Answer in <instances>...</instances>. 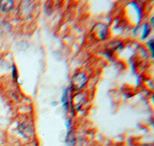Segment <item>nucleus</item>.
Segmentation results:
<instances>
[{"label": "nucleus", "instance_id": "39448f33", "mask_svg": "<svg viewBox=\"0 0 154 146\" xmlns=\"http://www.w3.org/2000/svg\"><path fill=\"white\" fill-rule=\"evenodd\" d=\"M83 102H84V97L82 96V94L75 96V99H74V102H75V107H76L77 108H80L81 105L83 104Z\"/></svg>", "mask_w": 154, "mask_h": 146}, {"label": "nucleus", "instance_id": "20e7f679", "mask_svg": "<svg viewBox=\"0 0 154 146\" xmlns=\"http://www.w3.org/2000/svg\"><path fill=\"white\" fill-rule=\"evenodd\" d=\"M13 7V2L9 0L0 1V9L3 12H8Z\"/></svg>", "mask_w": 154, "mask_h": 146}, {"label": "nucleus", "instance_id": "f257e3e1", "mask_svg": "<svg viewBox=\"0 0 154 146\" xmlns=\"http://www.w3.org/2000/svg\"><path fill=\"white\" fill-rule=\"evenodd\" d=\"M86 82H87V77L85 75V73H78L72 78V87L76 91H79L84 87Z\"/></svg>", "mask_w": 154, "mask_h": 146}, {"label": "nucleus", "instance_id": "0eeeda50", "mask_svg": "<svg viewBox=\"0 0 154 146\" xmlns=\"http://www.w3.org/2000/svg\"><path fill=\"white\" fill-rule=\"evenodd\" d=\"M62 101H63L64 105H68V98H67V92L66 91L63 94V98H62Z\"/></svg>", "mask_w": 154, "mask_h": 146}, {"label": "nucleus", "instance_id": "6e6552de", "mask_svg": "<svg viewBox=\"0 0 154 146\" xmlns=\"http://www.w3.org/2000/svg\"><path fill=\"white\" fill-rule=\"evenodd\" d=\"M152 40H150V42L148 43V45L149 46V49H150L151 52H152V55L153 56V45H152Z\"/></svg>", "mask_w": 154, "mask_h": 146}, {"label": "nucleus", "instance_id": "f03ea898", "mask_svg": "<svg viewBox=\"0 0 154 146\" xmlns=\"http://www.w3.org/2000/svg\"><path fill=\"white\" fill-rule=\"evenodd\" d=\"M19 130L22 135L26 138L31 137L34 133L33 125L30 121H25L20 124L19 127Z\"/></svg>", "mask_w": 154, "mask_h": 146}, {"label": "nucleus", "instance_id": "423d86ee", "mask_svg": "<svg viewBox=\"0 0 154 146\" xmlns=\"http://www.w3.org/2000/svg\"><path fill=\"white\" fill-rule=\"evenodd\" d=\"M149 31H150V27H149V25L144 24V26H143V36H142L143 39H144V38H145L147 36V35L149 34Z\"/></svg>", "mask_w": 154, "mask_h": 146}, {"label": "nucleus", "instance_id": "1a4fd4ad", "mask_svg": "<svg viewBox=\"0 0 154 146\" xmlns=\"http://www.w3.org/2000/svg\"><path fill=\"white\" fill-rule=\"evenodd\" d=\"M12 76H13V78H14L15 79H16V78H17V72H16V67H15V66H13V72H12Z\"/></svg>", "mask_w": 154, "mask_h": 146}, {"label": "nucleus", "instance_id": "7ed1b4c3", "mask_svg": "<svg viewBox=\"0 0 154 146\" xmlns=\"http://www.w3.org/2000/svg\"><path fill=\"white\" fill-rule=\"evenodd\" d=\"M94 29V33L99 38L103 39L106 36L108 29H107V26L105 24H103V23L97 24Z\"/></svg>", "mask_w": 154, "mask_h": 146}]
</instances>
